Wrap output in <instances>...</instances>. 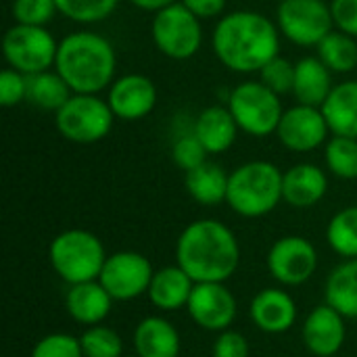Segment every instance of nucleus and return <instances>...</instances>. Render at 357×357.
Instances as JSON below:
<instances>
[{"label": "nucleus", "mask_w": 357, "mask_h": 357, "mask_svg": "<svg viewBox=\"0 0 357 357\" xmlns=\"http://www.w3.org/2000/svg\"><path fill=\"white\" fill-rule=\"evenodd\" d=\"M113 297L100 284V280H90L82 284H69L65 295V310L69 318L82 326L105 324L111 314Z\"/></svg>", "instance_id": "nucleus-18"}, {"label": "nucleus", "mask_w": 357, "mask_h": 357, "mask_svg": "<svg viewBox=\"0 0 357 357\" xmlns=\"http://www.w3.org/2000/svg\"><path fill=\"white\" fill-rule=\"evenodd\" d=\"M324 303L343 318L357 320V259H345L331 270L324 282Z\"/></svg>", "instance_id": "nucleus-25"}, {"label": "nucleus", "mask_w": 357, "mask_h": 357, "mask_svg": "<svg viewBox=\"0 0 357 357\" xmlns=\"http://www.w3.org/2000/svg\"><path fill=\"white\" fill-rule=\"evenodd\" d=\"M328 190V178L324 169L314 163H297L284 172L282 201L297 209H310L318 205Z\"/></svg>", "instance_id": "nucleus-19"}, {"label": "nucleus", "mask_w": 357, "mask_h": 357, "mask_svg": "<svg viewBox=\"0 0 357 357\" xmlns=\"http://www.w3.org/2000/svg\"><path fill=\"white\" fill-rule=\"evenodd\" d=\"M180 2L199 19L220 17L226 8V0H180Z\"/></svg>", "instance_id": "nucleus-40"}, {"label": "nucleus", "mask_w": 357, "mask_h": 357, "mask_svg": "<svg viewBox=\"0 0 357 357\" xmlns=\"http://www.w3.org/2000/svg\"><path fill=\"white\" fill-rule=\"evenodd\" d=\"M268 272L282 287H301L318 270V251L312 241L291 234L278 238L268 251Z\"/></svg>", "instance_id": "nucleus-12"}, {"label": "nucleus", "mask_w": 357, "mask_h": 357, "mask_svg": "<svg viewBox=\"0 0 357 357\" xmlns=\"http://www.w3.org/2000/svg\"><path fill=\"white\" fill-rule=\"evenodd\" d=\"M151 36L159 52L174 61L195 56L203 44L201 19L195 17L182 2L169 4L155 13Z\"/></svg>", "instance_id": "nucleus-8"}, {"label": "nucleus", "mask_w": 357, "mask_h": 357, "mask_svg": "<svg viewBox=\"0 0 357 357\" xmlns=\"http://www.w3.org/2000/svg\"><path fill=\"white\" fill-rule=\"evenodd\" d=\"M109 102L96 94H71V98L56 111L54 123L63 138L75 144H92L102 140L115 121Z\"/></svg>", "instance_id": "nucleus-7"}, {"label": "nucleus", "mask_w": 357, "mask_h": 357, "mask_svg": "<svg viewBox=\"0 0 357 357\" xmlns=\"http://www.w3.org/2000/svg\"><path fill=\"white\" fill-rule=\"evenodd\" d=\"M61 15L75 23H98L111 17L119 0H54Z\"/></svg>", "instance_id": "nucleus-32"}, {"label": "nucleus", "mask_w": 357, "mask_h": 357, "mask_svg": "<svg viewBox=\"0 0 357 357\" xmlns=\"http://www.w3.org/2000/svg\"><path fill=\"white\" fill-rule=\"evenodd\" d=\"M117 56L113 44L94 31H75L59 42L54 71L73 94H98L115 82Z\"/></svg>", "instance_id": "nucleus-3"}, {"label": "nucleus", "mask_w": 357, "mask_h": 357, "mask_svg": "<svg viewBox=\"0 0 357 357\" xmlns=\"http://www.w3.org/2000/svg\"><path fill=\"white\" fill-rule=\"evenodd\" d=\"M331 10L335 27L351 38H357V0H333Z\"/></svg>", "instance_id": "nucleus-39"}, {"label": "nucleus", "mask_w": 357, "mask_h": 357, "mask_svg": "<svg viewBox=\"0 0 357 357\" xmlns=\"http://www.w3.org/2000/svg\"><path fill=\"white\" fill-rule=\"evenodd\" d=\"M335 136L357 138V82H341L320 107Z\"/></svg>", "instance_id": "nucleus-24"}, {"label": "nucleus", "mask_w": 357, "mask_h": 357, "mask_svg": "<svg viewBox=\"0 0 357 357\" xmlns=\"http://www.w3.org/2000/svg\"><path fill=\"white\" fill-rule=\"evenodd\" d=\"M211 44L224 67L236 73H253L278 56L280 29L261 13L234 10L218 21Z\"/></svg>", "instance_id": "nucleus-1"}, {"label": "nucleus", "mask_w": 357, "mask_h": 357, "mask_svg": "<svg viewBox=\"0 0 357 357\" xmlns=\"http://www.w3.org/2000/svg\"><path fill=\"white\" fill-rule=\"evenodd\" d=\"M328 247L343 259H357V205L337 211L326 226Z\"/></svg>", "instance_id": "nucleus-29"}, {"label": "nucleus", "mask_w": 357, "mask_h": 357, "mask_svg": "<svg viewBox=\"0 0 357 357\" xmlns=\"http://www.w3.org/2000/svg\"><path fill=\"white\" fill-rule=\"evenodd\" d=\"M276 21L280 33L297 46H318L335 27L331 4L324 0H280Z\"/></svg>", "instance_id": "nucleus-10"}, {"label": "nucleus", "mask_w": 357, "mask_h": 357, "mask_svg": "<svg viewBox=\"0 0 357 357\" xmlns=\"http://www.w3.org/2000/svg\"><path fill=\"white\" fill-rule=\"evenodd\" d=\"M249 316L257 331L266 335H284L297 322V303L284 289L268 287L253 297Z\"/></svg>", "instance_id": "nucleus-17"}, {"label": "nucleus", "mask_w": 357, "mask_h": 357, "mask_svg": "<svg viewBox=\"0 0 357 357\" xmlns=\"http://www.w3.org/2000/svg\"><path fill=\"white\" fill-rule=\"evenodd\" d=\"M331 128L320 107L295 105L282 113L276 136L293 153H310L324 144Z\"/></svg>", "instance_id": "nucleus-14"}, {"label": "nucleus", "mask_w": 357, "mask_h": 357, "mask_svg": "<svg viewBox=\"0 0 357 357\" xmlns=\"http://www.w3.org/2000/svg\"><path fill=\"white\" fill-rule=\"evenodd\" d=\"M282 178L270 161L243 163L230 174L226 203L241 218H264L282 201Z\"/></svg>", "instance_id": "nucleus-4"}, {"label": "nucleus", "mask_w": 357, "mask_h": 357, "mask_svg": "<svg viewBox=\"0 0 357 357\" xmlns=\"http://www.w3.org/2000/svg\"><path fill=\"white\" fill-rule=\"evenodd\" d=\"M134 6H138V8H142V10H153V13H157V10H161V8H165V6H169V4H176L178 0H130Z\"/></svg>", "instance_id": "nucleus-41"}, {"label": "nucleus", "mask_w": 357, "mask_h": 357, "mask_svg": "<svg viewBox=\"0 0 357 357\" xmlns=\"http://www.w3.org/2000/svg\"><path fill=\"white\" fill-rule=\"evenodd\" d=\"M176 264L195 282H228L241 264L238 238L224 222H190L176 241Z\"/></svg>", "instance_id": "nucleus-2"}, {"label": "nucleus", "mask_w": 357, "mask_h": 357, "mask_svg": "<svg viewBox=\"0 0 357 357\" xmlns=\"http://www.w3.org/2000/svg\"><path fill=\"white\" fill-rule=\"evenodd\" d=\"M123 357H138V356H123Z\"/></svg>", "instance_id": "nucleus-42"}, {"label": "nucleus", "mask_w": 357, "mask_h": 357, "mask_svg": "<svg viewBox=\"0 0 357 357\" xmlns=\"http://www.w3.org/2000/svg\"><path fill=\"white\" fill-rule=\"evenodd\" d=\"M59 44L46 27L15 23L2 38V54L10 69L25 75L42 73L54 67Z\"/></svg>", "instance_id": "nucleus-9"}, {"label": "nucleus", "mask_w": 357, "mask_h": 357, "mask_svg": "<svg viewBox=\"0 0 357 357\" xmlns=\"http://www.w3.org/2000/svg\"><path fill=\"white\" fill-rule=\"evenodd\" d=\"M333 88V71L318 56H303L295 63L293 94L299 105L322 107Z\"/></svg>", "instance_id": "nucleus-23"}, {"label": "nucleus", "mask_w": 357, "mask_h": 357, "mask_svg": "<svg viewBox=\"0 0 357 357\" xmlns=\"http://www.w3.org/2000/svg\"><path fill=\"white\" fill-rule=\"evenodd\" d=\"M259 77H261L259 82H264L278 96L289 94L293 92V86H295V65L282 56H276L259 71Z\"/></svg>", "instance_id": "nucleus-35"}, {"label": "nucleus", "mask_w": 357, "mask_h": 357, "mask_svg": "<svg viewBox=\"0 0 357 357\" xmlns=\"http://www.w3.org/2000/svg\"><path fill=\"white\" fill-rule=\"evenodd\" d=\"M107 257L102 241L84 228L63 230L48 247L50 268L67 284L98 280Z\"/></svg>", "instance_id": "nucleus-5"}, {"label": "nucleus", "mask_w": 357, "mask_h": 357, "mask_svg": "<svg viewBox=\"0 0 357 357\" xmlns=\"http://www.w3.org/2000/svg\"><path fill=\"white\" fill-rule=\"evenodd\" d=\"M211 357H251V345L243 333L228 328L218 333L211 347Z\"/></svg>", "instance_id": "nucleus-38"}, {"label": "nucleus", "mask_w": 357, "mask_h": 357, "mask_svg": "<svg viewBox=\"0 0 357 357\" xmlns=\"http://www.w3.org/2000/svg\"><path fill=\"white\" fill-rule=\"evenodd\" d=\"M153 274L155 270L142 253L117 251L107 257L98 280L113 301H134L149 293Z\"/></svg>", "instance_id": "nucleus-11"}, {"label": "nucleus", "mask_w": 357, "mask_h": 357, "mask_svg": "<svg viewBox=\"0 0 357 357\" xmlns=\"http://www.w3.org/2000/svg\"><path fill=\"white\" fill-rule=\"evenodd\" d=\"M228 180L230 174H226L218 163L205 161L203 165L186 172L184 184L188 195L205 207H213L220 203H226L228 197Z\"/></svg>", "instance_id": "nucleus-26"}, {"label": "nucleus", "mask_w": 357, "mask_h": 357, "mask_svg": "<svg viewBox=\"0 0 357 357\" xmlns=\"http://www.w3.org/2000/svg\"><path fill=\"white\" fill-rule=\"evenodd\" d=\"M29 357H84V351L79 337L67 333H50L33 345Z\"/></svg>", "instance_id": "nucleus-34"}, {"label": "nucleus", "mask_w": 357, "mask_h": 357, "mask_svg": "<svg viewBox=\"0 0 357 357\" xmlns=\"http://www.w3.org/2000/svg\"><path fill=\"white\" fill-rule=\"evenodd\" d=\"M228 109L238 128L255 138L276 134L282 119V100L264 82H243L228 98Z\"/></svg>", "instance_id": "nucleus-6"}, {"label": "nucleus", "mask_w": 357, "mask_h": 357, "mask_svg": "<svg viewBox=\"0 0 357 357\" xmlns=\"http://www.w3.org/2000/svg\"><path fill=\"white\" fill-rule=\"evenodd\" d=\"M324 161L331 174L341 180L357 178V138L333 136L324 151Z\"/></svg>", "instance_id": "nucleus-30"}, {"label": "nucleus", "mask_w": 357, "mask_h": 357, "mask_svg": "<svg viewBox=\"0 0 357 357\" xmlns=\"http://www.w3.org/2000/svg\"><path fill=\"white\" fill-rule=\"evenodd\" d=\"M73 90L56 71H42L27 75V96L25 100L42 111H59L69 98Z\"/></svg>", "instance_id": "nucleus-27"}, {"label": "nucleus", "mask_w": 357, "mask_h": 357, "mask_svg": "<svg viewBox=\"0 0 357 357\" xmlns=\"http://www.w3.org/2000/svg\"><path fill=\"white\" fill-rule=\"evenodd\" d=\"M27 96V75L15 69H4L0 73V105L10 109L23 102Z\"/></svg>", "instance_id": "nucleus-37"}, {"label": "nucleus", "mask_w": 357, "mask_h": 357, "mask_svg": "<svg viewBox=\"0 0 357 357\" xmlns=\"http://www.w3.org/2000/svg\"><path fill=\"white\" fill-rule=\"evenodd\" d=\"M84 357H123V341L119 333L107 324L86 326L79 335Z\"/></svg>", "instance_id": "nucleus-31"}, {"label": "nucleus", "mask_w": 357, "mask_h": 357, "mask_svg": "<svg viewBox=\"0 0 357 357\" xmlns=\"http://www.w3.org/2000/svg\"><path fill=\"white\" fill-rule=\"evenodd\" d=\"M207 155L209 153L205 151V146L201 144V140L195 136V132L188 134V136L178 138L174 142V146H172V159H174V163L184 174L190 172V169H195V167H199V165H203L207 161Z\"/></svg>", "instance_id": "nucleus-36"}, {"label": "nucleus", "mask_w": 357, "mask_h": 357, "mask_svg": "<svg viewBox=\"0 0 357 357\" xmlns=\"http://www.w3.org/2000/svg\"><path fill=\"white\" fill-rule=\"evenodd\" d=\"M186 312L199 328L218 335L232 328L238 303L226 282H197Z\"/></svg>", "instance_id": "nucleus-13"}, {"label": "nucleus", "mask_w": 357, "mask_h": 357, "mask_svg": "<svg viewBox=\"0 0 357 357\" xmlns=\"http://www.w3.org/2000/svg\"><path fill=\"white\" fill-rule=\"evenodd\" d=\"M13 17L15 23L21 25H36V27H46L59 13L54 0H13Z\"/></svg>", "instance_id": "nucleus-33"}, {"label": "nucleus", "mask_w": 357, "mask_h": 357, "mask_svg": "<svg viewBox=\"0 0 357 357\" xmlns=\"http://www.w3.org/2000/svg\"><path fill=\"white\" fill-rule=\"evenodd\" d=\"M107 102L117 119L138 121L155 109L157 88L151 77L142 73H128L111 84Z\"/></svg>", "instance_id": "nucleus-16"}, {"label": "nucleus", "mask_w": 357, "mask_h": 357, "mask_svg": "<svg viewBox=\"0 0 357 357\" xmlns=\"http://www.w3.org/2000/svg\"><path fill=\"white\" fill-rule=\"evenodd\" d=\"M138 357H180L182 339L178 328L163 316L142 318L132 335Z\"/></svg>", "instance_id": "nucleus-20"}, {"label": "nucleus", "mask_w": 357, "mask_h": 357, "mask_svg": "<svg viewBox=\"0 0 357 357\" xmlns=\"http://www.w3.org/2000/svg\"><path fill=\"white\" fill-rule=\"evenodd\" d=\"M345 320L328 303L316 305L303 320L301 339L305 349L314 357H335L345 345L347 326Z\"/></svg>", "instance_id": "nucleus-15"}, {"label": "nucleus", "mask_w": 357, "mask_h": 357, "mask_svg": "<svg viewBox=\"0 0 357 357\" xmlns=\"http://www.w3.org/2000/svg\"><path fill=\"white\" fill-rule=\"evenodd\" d=\"M195 280L178 266H165L155 270L146 297L161 312H178L188 305L195 289Z\"/></svg>", "instance_id": "nucleus-21"}, {"label": "nucleus", "mask_w": 357, "mask_h": 357, "mask_svg": "<svg viewBox=\"0 0 357 357\" xmlns=\"http://www.w3.org/2000/svg\"><path fill=\"white\" fill-rule=\"evenodd\" d=\"M238 123L228 107L213 105L201 111L195 123V136L201 140L209 155L226 153L238 136Z\"/></svg>", "instance_id": "nucleus-22"}, {"label": "nucleus", "mask_w": 357, "mask_h": 357, "mask_svg": "<svg viewBox=\"0 0 357 357\" xmlns=\"http://www.w3.org/2000/svg\"><path fill=\"white\" fill-rule=\"evenodd\" d=\"M318 59L333 73H349L357 67V42L356 38L333 29L318 44Z\"/></svg>", "instance_id": "nucleus-28"}]
</instances>
